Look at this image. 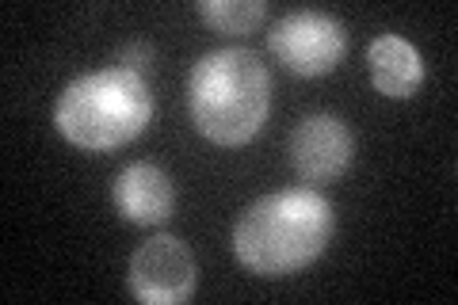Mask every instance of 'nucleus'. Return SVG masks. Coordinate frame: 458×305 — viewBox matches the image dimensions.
Segmentation results:
<instances>
[{"label":"nucleus","instance_id":"nucleus-1","mask_svg":"<svg viewBox=\"0 0 458 305\" xmlns=\"http://www.w3.org/2000/svg\"><path fill=\"white\" fill-rule=\"evenodd\" d=\"M336 229V214L318 187L271 191L237 217L233 256L260 279H283L310 267Z\"/></svg>","mask_w":458,"mask_h":305},{"label":"nucleus","instance_id":"nucleus-2","mask_svg":"<svg viewBox=\"0 0 458 305\" xmlns=\"http://www.w3.org/2000/svg\"><path fill=\"white\" fill-rule=\"evenodd\" d=\"M188 107L195 130L214 145H245L264 130L271 111V72L245 47L210 50L191 65Z\"/></svg>","mask_w":458,"mask_h":305},{"label":"nucleus","instance_id":"nucleus-3","mask_svg":"<svg viewBox=\"0 0 458 305\" xmlns=\"http://www.w3.org/2000/svg\"><path fill=\"white\" fill-rule=\"evenodd\" d=\"M153 123V92L141 72L107 65L84 72L54 104V126L65 141L89 153H111L146 134Z\"/></svg>","mask_w":458,"mask_h":305},{"label":"nucleus","instance_id":"nucleus-4","mask_svg":"<svg viewBox=\"0 0 458 305\" xmlns=\"http://www.w3.org/2000/svg\"><path fill=\"white\" fill-rule=\"evenodd\" d=\"M267 50L294 72V77H325L344 62L348 31L328 12H291L267 31Z\"/></svg>","mask_w":458,"mask_h":305},{"label":"nucleus","instance_id":"nucleus-5","mask_svg":"<svg viewBox=\"0 0 458 305\" xmlns=\"http://www.w3.org/2000/svg\"><path fill=\"white\" fill-rule=\"evenodd\" d=\"M195 256L180 237H153L131 256L126 286L146 305H180L195 294Z\"/></svg>","mask_w":458,"mask_h":305},{"label":"nucleus","instance_id":"nucleus-6","mask_svg":"<svg viewBox=\"0 0 458 305\" xmlns=\"http://www.w3.org/2000/svg\"><path fill=\"white\" fill-rule=\"evenodd\" d=\"M355 138L344 119L336 114H306L302 123L291 130L286 141V161L306 183H333L352 168Z\"/></svg>","mask_w":458,"mask_h":305},{"label":"nucleus","instance_id":"nucleus-7","mask_svg":"<svg viewBox=\"0 0 458 305\" xmlns=\"http://www.w3.org/2000/svg\"><path fill=\"white\" fill-rule=\"evenodd\" d=\"M111 202L119 210L123 222L131 225H161L176 210V183L168 180V172H161L149 161L126 165L111 183Z\"/></svg>","mask_w":458,"mask_h":305},{"label":"nucleus","instance_id":"nucleus-8","mask_svg":"<svg viewBox=\"0 0 458 305\" xmlns=\"http://www.w3.org/2000/svg\"><path fill=\"white\" fill-rule=\"evenodd\" d=\"M370 84L390 99H412L424 84V57L405 35H378L367 47Z\"/></svg>","mask_w":458,"mask_h":305},{"label":"nucleus","instance_id":"nucleus-9","mask_svg":"<svg viewBox=\"0 0 458 305\" xmlns=\"http://www.w3.org/2000/svg\"><path fill=\"white\" fill-rule=\"evenodd\" d=\"M199 16L218 35H252L264 23V0H199Z\"/></svg>","mask_w":458,"mask_h":305},{"label":"nucleus","instance_id":"nucleus-10","mask_svg":"<svg viewBox=\"0 0 458 305\" xmlns=\"http://www.w3.org/2000/svg\"><path fill=\"white\" fill-rule=\"evenodd\" d=\"M123 69H131V72H141L146 77L149 72V65H153V50L146 47V42H131V47H123L119 50V57H114Z\"/></svg>","mask_w":458,"mask_h":305}]
</instances>
